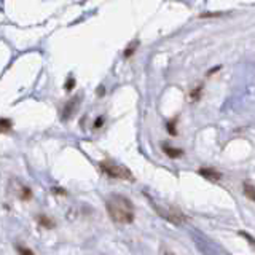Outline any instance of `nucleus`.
<instances>
[{"instance_id": "f257e3e1", "label": "nucleus", "mask_w": 255, "mask_h": 255, "mask_svg": "<svg viewBox=\"0 0 255 255\" xmlns=\"http://www.w3.org/2000/svg\"><path fill=\"white\" fill-rule=\"evenodd\" d=\"M106 207L109 217L114 222L122 223V225L134 222V204L129 198L114 193L106 199Z\"/></svg>"}, {"instance_id": "f03ea898", "label": "nucleus", "mask_w": 255, "mask_h": 255, "mask_svg": "<svg viewBox=\"0 0 255 255\" xmlns=\"http://www.w3.org/2000/svg\"><path fill=\"white\" fill-rule=\"evenodd\" d=\"M99 167L102 172H106L109 177L112 179H122V180H134V175L131 174V171L125 167L123 164H118L115 161H110V159H106V161H101Z\"/></svg>"}, {"instance_id": "7ed1b4c3", "label": "nucleus", "mask_w": 255, "mask_h": 255, "mask_svg": "<svg viewBox=\"0 0 255 255\" xmlns=\"http://www.w3.org/2000/svg\"><path fill=\"white\" fill-rule=\"evenodd\" d=\"M153 209H156V212L161 215L164 220L175 223V225H180V223L187 220V217L182 214V211H179L177 207H174V206H158L153 203Z\"/></svg>"}, {"instance_id": "20e7f679", "label": "nucleus", "mask_w": 255, "mask_h": 255, "mask_svg": "<svg viewBox=\"0 0 255 255\" xmlns=\"http://www.w3.org/2000/svg\"><path fill=\"white\" fill-rule=\"evenodd\" d=\"M198 172L199 175H203L206 180H211V182H219L222 179V174L219 171H215L214 167H201Z\"/></svg>"}, {"instance_id": "39448f33", "label": "nucleus", "mask_w": 255, "mask_h": 255, "mask_svg": "<svg viewBox=\"0 0 255 255\" xmlns=\"http://www.w3.org/2000/svg\"><path fill=\"white\" fill-rule=\"evenodd\" d=\"M163 151L167 156H171V158H179V156L183 155V151L180 148H172L169 145H163Z\"/></svg>"}, {"instance_id": "423d86ee", "label": "nucleus", "mask_w": 255, "mask_h": 255, "mask_svg": "<svg viewBox=\"0 0 255 255\" xmlns=\"http://www.w3.org/2000/svg\"><path fill=\"white\" fill-rule=\"evenodd\" d=\"M244 195L251 199V201H254L255 199V196H254V193H255V190H254V183L251 182V180H246L244 182Z\"/></svg>"}, {"instance_id": "0eeeda50", "label": "nucleus", "mask_w": 255, "mask_h": 255, "mask_svg": "<svg viewBox=\"0 0 255 255\" xmlns=\"http://www.w3.org/2000/svg\"><path fill=\"white\" fill-rule=\"evenodd\" d=\"M37 222H38L42 227H45V228H53V227H54L53 219L46 217V215H38V217H37Z\"/></svg>"}, {"instance_id": "6e6552de", "label": "nucleus", "mask_w": 255, "mask_h": 255, "mask_svg": "<svg viewBox=\"0 0 255 255\" xmlns=\"http://www.w3.org/2000/svg\"><path fill=\"white\" fill-rule=\"evenodd\" d=\"M11 129V120L0 118V132H8Z\"/></svg>"}, {"instance_id": "1a4fd4ad", "label": "nucleus", "mask_w": 255, "mask_h": 255, "mask_svg": "<svg viewBox=\"0 0 255 255\" xmlns=\"http://www.w3.org/2000/svg\"><path fill=\"white\" fill-rule=\"evenodd\" d=\"M169 132H171L172 135L177 134V132H175V129H174V122H172V123H169Z\"/></svg>"}, {"instance_id": "9d476101", "label": "nucleus", "mask_w": 255, "mask_h": 255, "mask_svg": "<svg viewBox=\"0 0 255 255\" xmlns=\"http://www.w3.org/2000/svg\"><path fill=\"white\" fill-rule=\"evenodd\" d=\"M18 251H19V252H22V254H32V251H30V249H22V247H18Z\"/></svg>"}]
</instances>
